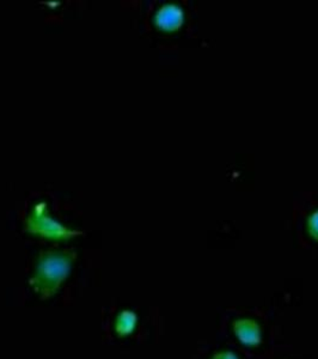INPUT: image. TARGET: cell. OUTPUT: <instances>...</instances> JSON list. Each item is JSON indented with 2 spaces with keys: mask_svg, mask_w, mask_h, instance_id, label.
I'll return each mask as SVG.
<instances>
[{
  "mask_svg": "<svg viewBox=\"0 0 318 359\" xmlns=\"http://www.w3.org/2000/svg\"><path fill=\"white\" fill-rule=\"evenodd\" d=\"M309 233L311 236L318 240V211L312 213L309 218Z\"/></svg>",
  "mask_w": 318,
  "mask_h": 359,
  "instance_id": "cell-6",
  "label": "cell"
},
{
  "mask_svg": "<svg viewBox=\"0 0 318 359\" xmlns=\"http://www.w3.org/2000/svg\"><path fill=\"white\" fill-rule=\"evenodd\" d=\"M155 25L165 33H172L184 25V10L176 4H165L155 13Z\"/></svg>",
  "mask_w": 318,
  "mask_h": 359,
  "instance_id": "cell-3",
  "label": "cell"
},
{
  "mask_svg": "<svg viewBox=\"0 0 318 359\" xmlns=\"http://www.w3.org/2000/svg\"><path fill=\"white\" fill-rule=\"evenodd\" d=\"M139 318L132 309H123L114 320V332L118 338H127L134 333L138 327Z\"/></svg>",
  "mask_w": 318,
  "mask_h": 359,
  "instance_id": "cell-5",
  "label": "cell"
},
{
  "mask_svg": "<svg viewBox=\"0 0 318 359\" xmlns=\"http://www.w3.org/2000/svg\"><path fill=\"white\" fill-rule=\"evenodd\" d=\"M212 359H238L233 352L224 351L216 353Z\"/></svg>",
  "mask_w": 318,
  "mask_h": 359,
  "instance_id": "cell-7",
  "label": "cell"
},
{
  "mask_svg": "<svg viewBox=\"0 0 318 359\" xmlns=\"http://www.w3.org/2000/svg\"><path fill=\"white\" fill-rule=\"evenodd\" d=\"M25 233L52 242H67L81 236L82 231L64 224L49 213L48 204L45 201L34 205L25 222Z\"/></svg>",
  "mask_w": 318,
  "mask_h": 359,
  "instance_id": "cell-2",
  "label": "cell"
},
{
  "mask_svg": "<svg viewBox=\"0 0 318 359\" xmlns=\"http://www.w3.org/2000/svg\"><path fill=\"white\" fill-rule=\"evenodd\" d=\"M77 252L74 249H46L37 254L34 273L29 279L42 299L54 297L72 273Z\"/></svg>",
  "mask_w": 318,
  "mask_h": 359,
  "instance_id": "cell-1",
  "label": "cell"
},
{
  "mask_svg": "<svg viewBox=\"0 0 318 359\" xmlns=\"http://www.w3.org/2000/svg\"><path fill=\"white\" fill-rule=\"evenodd\" d=\"M233 330H235L237 338L240 339V341L244 345L256 346L261 341L260 327L253 320H249V318L238 320L233 325Z\"/></svg>",
  "mask_w": 318,
  "mask_h": 359,
  "instance_id": "cell-4",
  "label": "cell"
}]
</instances>
